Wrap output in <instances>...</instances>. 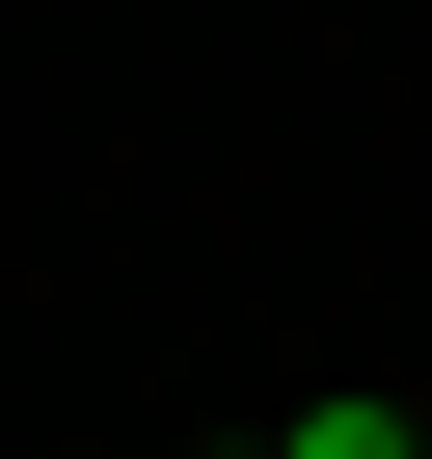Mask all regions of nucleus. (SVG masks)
Segmentation results:
<instances>
[{"label":"nucleus","instance_id":"1","mask_svg":"<svg viewBox=\"0 0 432 459\" xmlns=\"http://www.w3.org/2000/svg\"><path fill=\"white\" fill-rule=\"evenodd\" d=\"M271 459H405V405H298V432H271Z\"/></svg>","mask_w":432,"mask_h":459}]
</instances>
